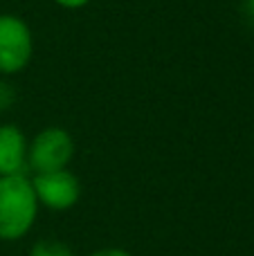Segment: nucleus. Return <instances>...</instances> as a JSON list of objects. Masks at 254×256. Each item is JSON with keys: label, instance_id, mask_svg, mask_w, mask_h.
Returning a JSON list of instances; mask_svg holds the SVG:
<instances>
[{"label": "nucleus", "instance_id": "f257e3e1", "mask_svg": "<svg viewBox=\"0 0 254 256\" xmlns=\"http://www.w3.org/2000/svg\"><path fill=\"white\" fill-rule=\"evenodd\" d=\"M38 216L32 180L25 176L0 178V240H20L34 227Z\"/></svg>", "mask_w": 254, "mask_h": 256}, {"label": "nucleus", "instance_id": "f03ea898", "mask_svg": "<svg viewBox=\"0 0 254 256\" xmlns=\"http://www.w3.org/2000/svg\"><path fill=\"white\" fill-rule=\"evenodd\" d=\"M74 158V140L66 128L50 126L27 144V164L34 173H50L68 168Z\"/></svg>", "mask_w": 254, "mask_h": 256}, {"label": "nucleus", "instance_id": "7ed1b4c3", "mask_svg": "<svg viewBox=\"0 0 254 256\" xmlns=\"http://www.w3.org/2000/svg\"><path fill=\"white\" fill-rule=\"evenodd\" d=\"M32 52L34 38L27 22L14 14H0V72H22L32 61Z\"/></svg>", "mask_w": 254, "mask_h": 256}, {"label": "nucleus", "instance_id": "20e7f679", "mask_svg": "<svg viewBox=\"0 0 254 256\" xmlns=\"http://www.w3.org/2000/svg\"><path fill=\"white\" fill-rule=\"evenodd\" d=\"M32 186H34L38 204L52 209V212H68L79 202L81 196L79 178L74 173H70L68 168L36 173L34 180H32Z\"/></svg>", "mask_w": 254, "mask_h": 256}, {"label": "nucleus", "instance_id": "39448f33", "mask_svg": "<svg viewBox=\"0 0 254 256\" xmlns=\"http://www.w3.org/2000/svg\"><path fill=\"white\" fill-rule=\"evenodd\" d=\"M27 164V140L14 124L0 126V178L20 176Z\"/></svg>", "mask_w": 254, "mask_h": 256}, {"label": "nucleus", "instance_id": "423d86ee", "mask_svg": "<svg viewBox=\"0 0 254 256\" xmlns=\"http://www.w3.org/2000/svg\"><path fill=\"white\" fill-rule=\"evenodd\" d=\"M30 256H76L70 245L61 243V240H38L32 245Z\"/></svg>", "mask_w": 254, "mask_h": 256}, {"label": "nucleus", "instance_id": "0eeeda50", "mask_svg": "<svg viewBox=\"0 0 254 256\" xmlns=\"http://www.w3.org/2000/svg\"><path fill=\"white\" fill-rule=\"evenodd\" d=\"M52 2L63 9H81V7H86L90 0H52Z\"/></svg>", "mask_w": 254, "mask_h": 256}, {"label": "nucleus", "instance_id": "6e6552de", "mask_svg": "<svg viewBox=\"0 0 254 256\" xmlns=\"http://www.w3.org/2000/svg\"><path fill=\"white\" fill-rule=\"evenodd\" d=\"M90 256H133V254L126 252V250H120V248H104V250L92 252Z\"/></svg>", "mask_w": 254, "mask_h": 256}, {"label": "nucleus", "instance_id": "1a4fd4ad", "mask_svg": "<svg viewBox=\"0 0 254 256\" xmlns=\"http://www.w3.org/2000/svg\"><path fill=\"white\" fill-rule=\"evenodd\" d=\"M246 16L250 18V22L254 25V0H246Z\"/></svg>", "mask_w": 254, "mask_h": 256}]
</instances>
